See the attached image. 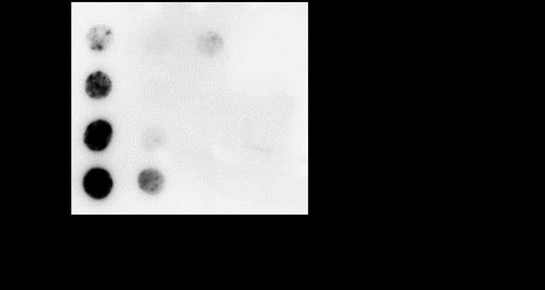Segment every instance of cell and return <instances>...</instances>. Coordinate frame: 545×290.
I'll use <instances>...</instances> for the list:
<instances>
[{
	"instance_id": "cell-1",
	"label": "cell",
	"mask_w": 545,
	"mask_h": 290,
	"mask_svg": "<svg viewBox=\"0 0 545 290\" xmlns=\"http://www.w3.org/2000/svg\"><path fill=\"white\" fill-rule=\"evenodd\" d=\"M83 188L86 195L92 199H105L113 189L111 174L105 168H92L84 176Z\"/></svg>"
},
{
	"instance_id": "cell-2",
	"label": "cell",
	"mask_w": 545,
	"mask_h": 290,
	"mask_svg": "<svg viewBox=\"0 0 545 290\" xmlns=\"http://www.w3.org/2000/svg\"><path fill=\"white\" fill-rule=\"evenodd\" d=\"M113 137V127L105 119H97L86 127L84 145L94 152H101L109 147Z\"/></svg>"
},
{
	"instance_id": "cell-3",
	"label": "cell",
	"mask_w": 545,
	"mask_h": 290,
	"mask_svg": "<svg viewBox=\"0 0 545 290\" xmlns=\"http://www.w3.org/2000/svg\"><path fill=\"white\" fill-rule=\"evenodd\" d=\"M112 80L105 72H95L88 76L85 82V93L92 99H103L112 91Z\"/></svg>"
},
{
	"instance_id": "cell-4",
	"label": "cell",
	"mask_w": 545,
	"mask_h": 290,
	"mask_svg": "<svg viewBox=\"0 0 545 290\" xmlns=\"http://www.w3.org/2000/svg\"><path fill=\"white\" fill-rule=\"evenodd\" d=\"M137 183L144 193L150 196H156L163 191L165 185V178L158 169L148 168L143 170L137 176Z\"/></svg>"
},
{
	"instance_id": "cell-5",
	"label": "cell",
	"mask_w": 545,
	"mask_h": 290,
	"mask_svg": "<svg viewBox=\"0 0 545 290\" xmlns=\"http://www.w3.org/2000/svg\"><path fill=\"white\" fill-rule=\"evenodd\" d=\"M88 45L93 52H101L111 44L113 41V32L107 26L93 27L88 31Z\"/></svg>"
},
{
	"instance_id": "cell-6",
	"label": "cell",
	"mask_w": 545,
	"mask_h": 290,
	"mask_svg": "<svg viewBox=\"0 0 545 290\" xmlns=\"http://www.w3.org/2000/svg\"><path fill=\"white\" fill-rule=\"evenodd\" d=\"M199 49L205 54H216L223 46V40L216 33L209 32L202 35L199 39Z\"/></svg>"
}]
</instances>
